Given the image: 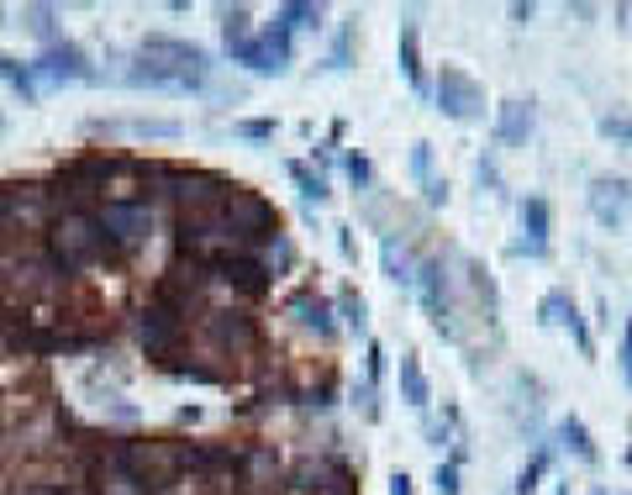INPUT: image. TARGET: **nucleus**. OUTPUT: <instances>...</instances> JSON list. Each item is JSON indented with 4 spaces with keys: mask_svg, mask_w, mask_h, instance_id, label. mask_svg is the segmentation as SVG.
Returning <instances> with one entry per match:
<instances>
[{
    "mask_svg": "<svg viewBox=\"0 0 632 495\" xmlns=\"http://www.w3.org/2000/svg\"><path fill=\"white\" fill-rule=\"evenodd\" d=\"M385 269H391L395 285H416V258L412 254H401L391 238H385Z\"/></svg>",
    "mask_w": 632,
    "mask_h": 495,
    "instance_id": "nucleus-24",
    "label": "nucleus"
},
{
    "mask_svg": "<svg viewBox=\"0 0 632 495\" xmlns=\"http://www.w3.org/2000/svg\"><path fill=\"white\" fill-rule=\"evenodd\" d=\"M0 127H6V121H0Z\"/></svg>",
    "mask_w": 632,
    "mask_h": 495,
    "instance_id": "nucleus-37",
    "label": "nucleus"
},
{
    "mask_svg": "<svg viewBox=\"0 0 632 495\" xmlns=\"http://www.w3.org/2000/svg\"><path fill=\"white\" fill-rule=\"evenodd\" d=\"M543 469H549V448H537V454L527 458V469L516 475V495H533V491H537V479H543Z\"/></svg>",
    "mask_w": 632,
    "mask_h": 495,
    "instance_id": "nucleus-27",
    "label": "nucleus"
},
{
    "mask_svg": "<svg viewBox=\"0 0 632 495\" xmlns=\"http://www.w3.org/2000/svg\"><path fill=\"white\" fill-rule=\"evenodd\" d=\"M628 206H632V185L628 179H595L591 185V211L595 221H606V227H616V221L628 217Z\"/></svg>",
    "mask_w": 632,
    "mask_h": 495,
    "instance_id": "nucleus-11",
    "label": "nucleus"
},
{
    "mask_svg": "<svg viewBox=\"0 0 632 495\" xmlns=\"http://www.w3.org/2000/svg\"><path fill=\"white\" fill-rule=\"evenodd\" d=\"M522 232H527V238L516 242V254H527V258L549 254V200H543V196L522 200Z\"/></svg>",
    "mask_w": 632,
    "mask_h": 495,
    "instance_id": "nucleus-14",
    "label": "nucleus"
},
{
    "mask_svg": "<svg viewBox=\"0 0 632 495\" xmlns=\"http://www.w3.org/2000/svg\"><path fill=\"white\" fill-rule=\"evenodd\" d=\"M0 80L11 85V90H17L21 100H38V85H32V75H27V69H21L17 59H11V53H0Z\"/></svg>",
    "mask_w": 632,
    "mask_h": 495,
    "instance_id": "nucleus-23",
    "label": "nucleus"
},
{
    "mask_svg": "<svg viewBox=\"0 0 632 495\" xmlns=\"http://www.w3.org/2000/svg\"><path fill=\"white\" fill-rule=\"evenodd\" d=\"M437 111L454 121H480L485 117V90L458 63H443V75H437Z\"/></svg>",
    "mask_w": 632,
    "mask_h": 495,
    "instance_id": "nucleus-5",
    "label": "nucleus"
},
{
    "mask_svg": "<svg viewBox=\"0 0 632 495\" xmlns=\"http://www.w3.org/2000/svg\"><path fill=\"white\" fill-rule=\"evenodd\" d=\"M38 69L48 80H90V75H96V69H90V53H85L79 42H48Z\"/></svg>",
    "mask_w": 632,
    "mask_h": 495,
    "instance_id": "nucleus-9",
    "label": "nucleus"
},
{
    "mask_svg": "<svg viewBox=\"0 0 632 495\" xmlns=\"http://www.w3.org/2000/svg\"><path fill=\"white\" fill-rule=\"evenodd\" d=\"M237 59L248 63L254 75H285V69H290V32L275 21V27H264L258 38L243 42V48H237Z\"/></svg>",
    "mask_w": 632,
    "mask_h": 495,
    "instance_id": "nucleus-7",
    "label": "nucleus"
},
{
    "mask_svg": "<svg viewBox=\"0 0 632 495\" xmlns=\"http://www.w3.org/2000/svg\"><path fill=\"white\" fill-rule=\"evenodd\" d=\"M437 491L458 495V464H437Z\"/></svg>",
    "mask_w": 632,
    "mask_h": 495,
    "instance_id": "nucleus-31",
    "label": "nucleus"
},
{
    "mask_svg": "<svg viewBox=\"0 0 632 495\" xmlns=\"http://www.w3.org/2000/svg\"><path fill=\"white\" fill-rule=\"evenodd\" d=\"M348 175H354L358 185H369V164H364V159H358V154H354V159H348Z\"/></svg>",
    "mask_w": 632,
    "mask_h": 495,
    "instance_id": "nucleus-34",
    "label": "nucleus"
},
{
    "mask_svg": "<svg viewBox=\"0 0 632 495\" xmlns=\"http://www.w3.org/2000/svg\"><path fill=\"white\" fill-rule=\"evenodd\" d=\"M290 317H296L300 327H306V333H316V337H322V343H327V337L337 333L333 306H327V300L316 296V290H300V296H290Z\"/></svg>",
    "mask_w": 632,
    "mask_h": 495,
    "instance_id": "nucleus-16",
    "label": "nucleus"
},
{
    "mask_svg": "<svg viewBox=\"0 0 632 495\" xmlns=\"http://www.w3.org/2000/svg\"><path fill=\"white\" fill-rule=\"evenodd\" d=\"M100 495H142V491H138V479L111 458V469H100Z\"/></svg>",
    "mask_w": 632,
    "mask_h": 495,
    "instance_id": "nucleus-25",
    "label": "nucleus"
},
{
    "mask_svg": "<svg viewBox=\"0 0 632 495\" xmlns=\"http://www.w3.org/2000/svg\"><path fill=\"white\" fill-rule=\"evenodd\" d=\"M206 337L217 343L221 354H248L258 343V327L243 317V311H211V317H206Z\"/></svg>",
    "mask_w": 632,
    "mask_h": 495,
    "instance_id": "nucleus-8",
    "label": "nucleus"
},
{
    "mask_svg": "<svg viewBox=\"0 0 632 495\" xmlns=\"http://www.w3.org/2000/svg\"><path fill=\"white\" fill-rule=\"evenodd\" d=\"M412 175H416L422 196L433 200V206H443V200H448V185H443V179H433V154H427V142H416V148H412Z\"/></svg>",
    "mask_w": 632,
    "mask_h": 495,
    "instance_id": "nucleus-18",
    "label": "nucleus"
},
{
    "mask_svg": "<svg viewBox=\"0 0 632 495\" xmlns=\"http://www.w3.org/2000/svg\"><path fill=\"white\" fill-rule=\"evenodd\" d=\"M391 495H416L412 479H406V475H391Z\"/></svg>",
    "mask_w": 632,
    "mask_h": 495,
    "instance_id": "nucleus-35",
    "label": "nucleus"
},
{
    "mask_svg": "<svg viewBox=\"0 0 632 495\" xmlns=\"http://www.w3.org/2000/svg\"><path fill=\"white\" fill-rule=\"evenodd\" d=\"M401 75H406L416 90L427 85V75H422V38H416V21L412 17L401 21Z\"/></svg>",
    "mask_w": 632,
    "mask_h": 495,
    "instance_id": "nucleus-17",
    "label": "nucleus"
},
{
    "mask_svg": "<svg viewBox=\"0 0 632 495\" xmlns=\"http://www.w3.org/2000/svg\"><path fill=\"white\" fill-rule=\"evenodd\" d=\"M401 390H406V400H412L416 412L427 406V375H422V364H416V354L401 358Z\"/></svg>",
    "mask_w": 632,
    "mask_h": 495,
    "instance_id": "nucleus-20",
    "label": "nucleus"
},
{
    "mask_svg": "<svg viewBox=\"0 0 632 495\" xmlns=\"http://www.w3.org/2000/svg\"><path fill=\"white\" fill-rule=\"evenodd\" d=\"M290 179L300 185V196H306V200H327V179L312 175L306 164H290Z\"/></svg>",
    "mask_w": 632,
    "mask_h": 495,
    "instance_id": "nucleus-28",
    "label": "nucleus"
},
{
    "mask_svg": "<svg viewBox=\"0 0 632 495\" xmlns=\"http://www.w3.org/2000/svg\"><path fill=\"white\" fill-rule=\"evenodd\" d=\"M221 38H227L233 53L248 42V6H221Z\"/></svg>",
    "mask_w": 632,
    "mask_h": 495,
    "instance_id": "nucleus-22",
    "label": "nucleus"
},
{
    "mask_svg": "<svg viewBox=\"0 0 632 495\" xmlns=\"http://www.w3.org/2000/svg\"><path fill=\"white\" fill-rule=\"evenodd\" d=\"M96 221L106 232V242H121V248H132V242H142L154 232V211L142 200H106Z\"/></svg>",
    "mask_w": 632,
    "mask_h": 495,
    "instance_id": "nucleus-6",
    "label": "nucleus"
},
{
    "mask_svg": "<svg viewBox=\"0 0 632 495\" xmlns=\"http://www.w3.org/2000/svg\"><path fill=\"white\" fill-rule=\"evenodd\" d=\"M279 27H285V32H312V27H322V6L290 0V6H279Z\"/></svg>",
    "mask_w": 632,
    "mask_h": 495,
    "instance_id": "nucleus-19",
    "label": "nucleus"
},
{
    "mask_svg": "<svg viewBox=\"0 0 632 495\" xmlns=\"http://www.w3.org/2000/svg\"><path fill=\"white\" fill-rule=\"evenodd\" d=\"M179 337H185V321H179L169 306H154V311L142 317V343H148V358H169Z\"/></svg>",
    "mask_w": 632,
    "mask_h": 495,
    "instance_id": "nucleus-10",
    "label": "nucleus"
},
{
    "mask_svg": "<svg viewBox=\"0 0 632 495\" xmlns=\"http://www.w3.org/2000/svg\"><path fill=\"white\" fill-rule=\"evenodd\" d=\"M622 379H628V390H632V327L622 333Z\"/></svg>",
    "mask_w": 632,
    "mask_h": 495,
    "instance_id": "nucleus-32",
    "label": "nucleus"
},
{
    "mask_svg": "<svg viewBox=\"0 0 632 495\" xmlns=\"http://www.w3.org/2000/svg\"><path fill=\"white\" fill-rule=\"evenodd\" d=\"M27 27H32L38 38H53V11H48V6H32V11H27Z\"/></svg>",
    "mask_w": 632,
    "mask_h": 495,
    "instance_id": "nucleus-29",
    "label": "nucleus"
},
{
    "mask_svg": "<svg viewBox=\"0 0 632 495\" xmlns=\"http://www.w3.org/2000/svg\"><path fill=\"white\" fill-rule=\"evenodd\" d=\"M537 127V106L533 100H501V117H495V138L516 148V142H527Z\"/></svg>",
    "mask_w": 632,
    "mask_h": 495,
    "instance_id": "nucleus-13",
    "label": "nucleus"
},
{
    "mask_svg": "<svg viewBox=\"0 0 632 495\" xmlns=\"http://www.w3.org/2000/svg\"><path fill=\"white\" fill-rule=\"evenodd\" d=\"M117 464L138 479L142 495H158L185 475V448H179V443H127L117 454Z\"/></svg>",
    "mask_w": 632,
    "mask_h": 495,
    "instance_id": "nucleus-1",
    "label": "nucleus"
},
{
    "mask_svg": "<svg viewBox=\"0 0 632 495\" xmlns=\"http://www.w3.org/2000/svg\"><path fill=\"white\" fill-rule=\"evenodd\" d=\"M48 242H53V258H59L63 269H85V264H96V258L111 248L106 232H100V221L85 217V211H63V217L53 221Z\"/></svg>",
    "mask_w": 632,
    "mask_h": 495,
    "instance_id": "nucleus-3",
    "label": "nucleus"
},
{
    "mask_svg": "<svg viewBox=\"0 0 632 495\" xmlns=\"http://www.w3.org/2000/svg\"><path fill=\"white\" fill-rule=\"evenodd\" d=\"M217 217H221V227H227V238H233L237 248L279 232V211L258 196V190H248V185H233V190H227V200L217 206Z\"/></svg>",
    "mask_w": 632,
    "mask_h": 495,
    "instance_id": "nucleus-2",
    "label": "nucleus"
},
{
    "mask_svg": "<svg viewBox=\"0 0 632 495\" xmlns=\"http://www.w3.org/2000/svg\"><path fill=\"white\" fill-rule=\"evenodd\" d=\"M243 138H275V121H243Z\"/></svg>",
    "mask_w": 632,
    "mask_h": 495,
    "instance_id": "nucleus-33",
    "label": "nucleus"
},
{
    "mask_svg": "<svg viewBox=\"0 0 632 495\" xmlns=\"http://www.w3.org/2000/svg\"><path fill=\"white\" fill-rule=\"evenodd\" d=\"M343 317H348V327H364V296H354V290H343Z\"/></svg>",
    "mask_w": 632,
    "mask_h": 495,
    "instance_id": "nucleus-30",
    "label": "nucleus"
},
{
    "mask_svg": "<svg viewBox=\"0 0 632 495\" xmlns=\"http://www.w3.org/2000/svg\"><path fill=\"white\" fill-rule=\"evenodd\" d=\"M217 275L227 279V285H237L243 296H264V290H269V269H264L258 258H248V254L217 258Z\"/></svg>",
    "mask_w": 632,
    "mask_h": 495,
    "instance_id": "nucleus-12",
    "label": "nucleus"
},
{
    "mask_svg": "<svg viewBox=\"0 0 632 495\" xmlns=\"http://www.w3.org/2000/svg\"><path fill=\"white\" fill-rule=\"evenodd\" d=\"M559 437H564V443H570L574 448V458H585V464H595V443H591V433H585V422H580V416H564V422H559Z\"/></svg>",
    "mask_w": 632,
    "mask_h": 495,
    "instance_id": "nucleus-21",
    "label": "nucleus"
},
{
    "mask_svg": "<svg viewBox=\"0 0 632 495\" xmlns=\"http://www.w3.org/2000/svg\"><path fill=\"white\" fill-rule=\"evenodd\" d=\"M537 311H543V321H549V327H570L574 343H580V354H591V333H585V321H580V311H574L570 290H549Z\"/></svg>",
    "mask_w": 632,
    "mask_h": 495,
    "instance_id": "nucleus-15",
    "label": "nucleus"
},
{
    "mask_svg": "<svg viewBox=\"0 0 632 495\" xmlns=\"http://www.w3.org/2000/svg\"><path fill=\"white\" fill-rule=\"evenodd\" d=\"M616 17H622V27H628V32H632V6H622V11H616Z\"/></svg>",
    "mask_w": 632,
    "mask_h": 495,
    "instance_id": "nucleus-36",
    "label": "nucleus"
},
{
    "mask_svg": "<svg viewBox=\"0 0 632 495\" xmlns=\"http://www.w3.org/2000/svg\"><path fill=\"white\" fill-rule=\"evenodd\" d=\"M142 59L154 63L169 85H196L200 75L211 69L206 48H200V42H185V38H148L142 42Z\"/></svg>",
    "mask_w": 632,
    "mask_h": 495,
    "instance_id": "nucleus-4",
    "label": "nucleus"
},
{
    "mask_svg": "<svg viewBox=\"0 0 632 495\" xmlns=\"http://www.w3.org/2000/svg\"><path fill=\"white\" fill-rule=\"evenodd\" d=\"M595 127H601V138H612V142H622V148H632V117H628V111H612V117H601Z\"/></svg>",
    "mask_w": 632,
    "mask_h": 495,
    "instance_id": "nucleus-26",
    "label": "nucleus"
}]
</instances>
